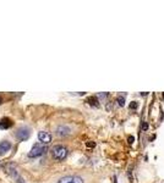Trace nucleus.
<instances>
[{"label": "nucleus", "mask_w": 164, "mask_h": 183, "mask_svg": "<svg viewBox=\"0 0 164 183\" xmlns=\"http://www.w3.org/2000/svg\"><path fill=\"white\" fill-rule=\"evenodd\" d=\"M67 148L64 145H55L52 148V156L58 161H63L67 156Z\"/></svg>", "instance_id": "f257e3e1"}, {"label": "nucleus", "mask_w": 164, "mask_h": 183, "mask_svg": "<svg viewBox=\"0 0 164 183\" xmlns=\"http://www.w3.org/2000/svg\"><path fill=\"white\" fill-rule=\"evenodd\" d=\"M47 150H48V146H47V144H42V143L34 144L33 148L31 149V152L28 153V156H30V157H39V156H42Z\"/></svg>", "instance_id": "f03ea898"}, {"label": "nucleus", "mask_w": 164, "mask_h": 183, "mask_svg": "<svg viewBox=\"0 0 164 183\" xmlns=\"http://www.w3.org/2000/svg\"><path fill=\"white\" fill-rule=\"evenodd\" d=\"M31 135V130L28 127H21L16 131V138L20 141H27Z\"/></svg>", "instance_id": "7ed1b4c3"}, {"label": "nucleus", "mask_w": 164, "mask_h": 183, "mask_svg": "<svg viewBox=\"0 0 164 183\" xmlns=\"http://www.w3.org/2000/svg\"><path fill=\"white\" fill-rule=\"evenodd\" d=\"M56 183H83V178L80 176H65L61 177Z\"/></svg>", "instance_id": "20e7f679"}, {"label": "nucleus", "mask_w": 164, "mask_h": 183, "mask_svg": "<svg viewBox=\"0 0 164 183\" xmlns=\"http://www.w3.org/2000/svg\"><path fill=\"white\" fill-rule=\"evenodd\" d=\"M3 167L10 176H14V177L17 176V166L14 163H6L3 165Z\"/></svg>", "instance_id": "39448f33"}, {"label": "nucleus", "mask_w": 164, "mask_h": 183, "mask_svg": "<svg viewBox=\"0 0 164 183\" xmlns=\"http://www.w3.org/2000/svg\"><path fill=\"white\" fill-rule=\"evenodd\" d=\"M70 133H71V130H70V127H67V126H58V127L55 128V134L58 137H66L69 135Z\"/></svg>", "instance_id": "423d86ee"}, {"label": "nucleus", "mask_w": 164, "mask_h": 183, "mask_svg": "<svg viewBox=\"0 0 164 183\" xmlns=\"http://www.w3.org/2000/svg\"><path fill=\"white\" fill-rule=\"evenodd\" d=\"M38 139H39V142L42 144H48V143L52 142V134L48 133V132L42 131V132L38 133Z\"/></svg>", "instance_id": "0eeeda50"}, {"label": "nucleus", "mask_w": 164, "mask_h": 183, "mask_svg": "<svg viewBox=\"0 0 164 183\" xmlns=\"http://www.w3.org/2000/svg\"><path fill=\"white\" fill-rule=\"evenodd\" d=\"M13 124H14L13 120L4 117V119L0 120V130H9L10 127H13Z\"/></svg>", "instance_id": "6e6552de"}, {"label": "nucleus", "mask_w": 164, "mask_h": 183, "mask_svg": "<svg viewBox=\"0 0 164 183\" xmlns=\"http://www.w3.org/2000/svg\"><path fill=\"white\" fill-rule=\"evenodd\" d=\"M10 149H11V143H10V142L4 141V142L0 143V155H4V154H6Z\"/></svg>", "instance_id": "1a4fd4ad"}, {"label": "nucleus", "mask_w": 164, "mask_h": 183, "mask_svg": "<svg viewBox=\"0 0 164 183\" xmlns=\"http://www.w3.org/2000/svg\"><path fill=\"white\" fill-rule=\"evenodd\" d=\"M87 102H88L89 105H92V106H96V108L99 106V100H98L97 97H89L87 99Z\"/></svg>", "instance_id": "9d476101"}, {"label": "nucleus", "mask_w": 164, "mask_h": 183, "mask_svg": "<svg viewBox=\"0 0 164 183\" xmlns=\"http://www.w3.org/2000/svg\"><path fill=\"white\" fill-rule=\"evenodd\" d=\"M116 101H118V104H119L120 106H124V105H125V98H124V97H118Z\"/></svg>", "instance_id": "9b49d317"}, {"label": "nucleus", "mask_w": 164, "mask_h": 183, "mask_svg": "<svg viewBox=\"0 0 164 183\" xmlns=\"http://www.w3.org/2000/svg\"><path fill=\"white\" fill-rule=\"evenodd\" d=\"M137 106H138V105H137V102H136V101H131V102H130V105H129V109H130V110H136Z\"/></svg>", "instance_id": "f8f14e48"}, {"label": "nucleus", "mask_w": 164, "mask_h": 183, "mask_svg": "<svg viewBox=\"0 0 164 183\" xmlns=\"http://www.w3.org/2000/svg\"><path fill=\"white\" fill-rule=\"evenodd\" d=\"M108 95H109L108 93H99V94H98V97H99L100 99H105V98H107Z\"/></svg>", "instance_id": "ddd939ff"}, {"label": "nucleus", "mask_w": 164, "mask_h": 183, "mask_svg": "<svg viewBox=\"0 0 164 183\" xmlns=\"http://www.w3.org/2000/svg\"><path fill=\"white\" fill-rule=\"evenodd\" d=\"M142 130H143V131H147V130H148V123H147V122H143V123H142Z\"/></svg>", "instance_id": "4468645a"}, {"label": "nucleus", "mask_w": 164, "mask_h": 183, "mask_svg": "<svg viewBox=\"0 0 164 183\" xmlns=\"http://www.w3.org/2000/svg\"><path fill=\"white\" fill-rule=\"evenodd\" d=\"M127 142H129V144H132V143L135 142V138H134V137H129V138H127Z\"/></svg>", "instance_id": "2eb2a0df"}, {"label": "nucleus", "mask_w": 164, "mask_h": 183, "mask_svg": "<svg viewBox=\"0 0 164 183\" xmlns=\"http://www.w3.org/2000/svg\"><path fill=\"white\" fill-rule=\"evenodd\" d=\"M17 183H26L25 181H23L22 177H17Z\"/></svg>", "instance_id": "dca6fc26"}, {"label": "nucleus", "mask_w": 164, "mask_h": 183, "mask_svg": "<svg viewBox=\"0 0 164 183\" xmlns=\"http://www.w3.org/2000/svg\"><path fill=\"white\" fill-rule=\"evenodd\" d=\"M86 145H87V146H89V148H91V146H92V148H93V146H95V145H96V144H95V143H93V142H92V143H87V144H86Z\"/></svg>", "instance_id": "f3484780"}, {"label": "nucleus", "mask_w": 164, "mask_h": 183, "mask_svg": "<svg viewBox=\"0 0 164 183\" xmlns=\"http://www.w3.org/2000/svg\"><path fill=\"white\" fill-rule=\"evenodd\" d=\"M114 183H118V182H116V177L114 176Z\"/></svg>", "instance_id": "a211bd4d"}, {"label": "nucleus", "mask_w": 164, "mask_h": 183, "mask_svg": "<svg viewBox=\"0 0 164 183\" xmlns=\"http://www.w3.org/2000/svg\"><path fill=\"white\" fill-rule=\"evenodd\" d=\"M1 101H3V99H1V98H0V104H1Z\"/></svg>", "instance_id": "6ab92c4d"}]
</instances>
